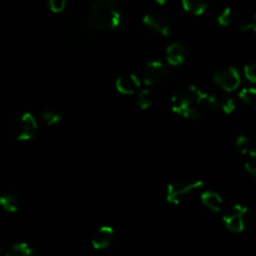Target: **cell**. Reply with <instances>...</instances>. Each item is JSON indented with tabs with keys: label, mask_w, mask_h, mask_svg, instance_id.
Wrapping results in <instances>:
<instances>
[{
	"label": "cell",
	"mask_w": 256,
	"mask_h": 256,
	"mask_svg": "<svg viewBox=\"0 0 256 256\" xmlns=\"http://www.w3.org/2000/svg\"><path fill=\"white\" fill-rule=\"evenodd\" d=\"M172 110L185 119H199L206 109L205 92L195 84H182L172 96Z\"/></svg>",
	"instance_id": "obj_1"
},
{
	"label": "cell",
	"mask_w": 256,
	"mask_h": 256,
	"mask_svg": "<svg viewBox=\"0 0 256 256\" xmlns=\"http://www.w3.org/2000/svg\"><path fill=\"white\" fill-rule=\"evenodd\" d=\"M86 19L94 30L114 32L122 26V4L115 0H96L89 6Z\"/></svg>",
	"instance_id": "obj_2"
},
{
	"label": "cell",
	"mask_w": 256,
	"mask_h": 256,
	"mask_svg": "<svg viewBox=\"0 0 256 256\" xmlns=\"http://www.w3.org/2000/svg\"><path fill=\"white\" fill-rule=\"evenodd\" d=\"M9 132L19 142L32 140L38 132V122L32 112L16 114L9 122Z\"/></svg>",
	"instance_id": "obj_3"
},
{
	"label": "cell",
	"mask_w": 256,
	"mask_h": 256,
	"mask_svg": "<svg viewBox=\"0 0 256 256\" xmlns=\"http://www.w3.org/2000/svg\"><path fill=\"white\" fill-rule=\"evenodd\" d=\"M64 36L70 44L75 46H82L92 39V34L95 30L92 29V25L88 22L86 16L85 18H76L70 22H68L64 25Z\"/></svg>",
	"instance_id": "obj_4"
},
{
	"label": "cell",
	"mask_w": 256,
	"mask_h": 256,
	"mask_svg": "<svg viewBox=\"0 0 256 256\" xmlns=\"http://www.w3.org/2000/svg\"><path fill=\"white\" fill-rule=\"evenodd\" d=\"M204 182L200 179H190V178H179L168 185L166 202L170 204L179 205L189 194L198 189H202Z\"/></svg>",
	"instance_id": "obj_5"
},
{
	"label": "cell",
	"mask_w": 256,
	"mask_h": 256,
	"mask_svg": "<svg viewBox=\"0 0 256 256\" xmlns=\"http://www.w3.org/2000/svg\"><path fill=\"white\" fill-rule=\"evenodd\" d=\"M222 222L229 232H242L249 222V209L242 204L232 205L222 214Z\"/></svg>",
	"instance_id": "obj_6"
},
{
	"label": "cell",
	"mask_w": 256,
	"mask_h": 256,
	"mask_svg": "<svg viewBox=\"0 0 256 256\" xmlns=\"http://www.w3.org/2000/svg\"><path fill=\"white\" fill-rule=\"evenodd\" d=\"M142 25L156 36H168L172 32V22L169 16L160 10L146 12L142 18Z\"/></svg>",
	"instance_id": "obj_7"
},
{
	"label": "cell",
	"mask_w": 256,
	"mask_h": 256,
	"mask_svg": "<svg viewBox=\"0 0 256 256\" xmlns=\"http://www.w3.org/2000/svg\"><path fill=\"white\" fill-rule=\"evenodd\" d=\"M169 78V69L162 60H150L142 68V80L149 86H160Z\"/></svg>",
	"instance_id": "obj_8"
},
{
	"label": "cell",
	"mask_w": 256,
	"mask_h": 256,
	"mask_svg": "<svg viewBox=\"0 0 256 256\" xmlns=\"http://www.w3.org/2000/svg\"><path fill=\"white\" fill-rule=\"evenodd\" d=\"M212 79L215 84L224 92H234L242 84L239 70L234 66H225L215 70Z\"/></svg>",
	"instance_id": "obj_9"
},
{
	"label": "cell",
	"mask_w": 256,
	"mask_h": 256,
	"mask_svg": "<svg viewBox=\"0 0 256 256\" xmlns=\"http://www.w3.org/2000/svg\"><path fill=\"white\" fill-rule=\"evenodd\" d=\"M205 104L209 109L222 110L225 114H232L236 108L234 99L230 95L224 92H216V90L205 92Z\"/></svg>",
	"instance_id": "obj_10"
},
{
	"label": "cell",
	"mask_w": 256,
	"mask_h": 256,
	"mask_svg": "<svg viewBox=\"0 0 256 256\" xmlns=\"http://www.w3.org/2000/svg\"><path fill=\"white\" fill-rule=\"evenodd\" d=\"M114 239V229L112 226H109V225H104V226L99 228L98 232L94 234V236H92V246L96 250L108 249L112 244Z\"/></svg>",
	"instance_id": "obj_11"
},
{
	"label": "cell",
	"mask_w": 256,
	"mask_h": 256,
	"mask_svg": "<svg viewBox=\"0 0 256 256\" xmlns=\"http://www.w3.org/2000/svg\"><path fill=\"white\" fill-rule=\"evenodd\" d=\"M115 86L119 92L124 95H132L135 92H139L138 90L140 89V80L132 72H128V74L122 75L116 79Z\"/></svg>",
	"instance_id": "obj_12"
},
{
	"label": "cell",
	"mask_w": 256,
	"mask_h": 256,
	"mask_svg": "<svg viewBox=\"0 0 256 256\" xmlns=\"http://www.w3.org/2000/svg\"><path fill=\"white\" fill-rule=\"evenodd\" d=\"M186 46H185L182 42H172V44L166 48V60L170 65H172V66L182 65V62H185V59H186Z\"/></svg>",
	"instance_id": "obj_13"
},
{
	"label": "cell",
	"mask_w": 256,
	"mask_h": 256,
	"mask_svg": "<svg viewBox=\"0 0 256 256\" xmlns=\"http://www.w3.org/2000/svg\"><path fill=\"white\" fill-rule=\"evenodd\" d=\"M200 202L206 209L212 210L214 212H222V198L218 192L212 190H205L200 195Z\"/></svg>",
	"instance_id": "obj_14"
},
{
	"label": "cell",
	"mask_w": 256,
	"mask_h": 256,
	"mask_svg": "<svg viewBox=\"0 0 256 256\" xmlns=\"http://www.w3.org/2000/svg\"><path fill=\"white\" fill-rule=\"evenodd\" d=\"M20 204H22V200L16 192H5L0 195V208L4 212L14 214L20 209Z\"/></svg>",
	"instance_id": "obj_15"
},
{
	"label": "cell",
	"mask_w": 256,
	"mask_h": 256,
	"mask_svg": "<svg viewBox=\"0 0 256 256\" xmlns=\"http://www.w3.org/2000/svg\"><path fill=\"white\" fill-rule=\"evenodd\" d=\"M182 6L185 12H190L192 15H202L208 9V2H195V0H182Z\"/></svg>",
	"instance_id": "obj_16"
},
{
	"label": "cell",
	"mask_w": 256,
	"mask_h": 256,
	"mask_svg": "<svg viewBox=\"0 0 256 256\" xmlns=\"http://www.w3.org/2000/svg\"><path fill=\"white\" fill-rule=\"evenodd\" d=\"M34 250L26 242H15L8 249L4 256H32Z\"/></svg>",
	"instance_id": "obj_17"
},
{
	"label": "cell",
	"mask_w": 256,
	"mask_h": 256,
	"mask_svg": "<svg viewBox=\"0 0 256 256\" xmlns=\"http://www.w3.org/2000/svg\"><path fill=\"white\" fill-rule=\"evenodd\" d=\"M152 104H154V94H152V90L146 88V89H142L138 92V105H139L140 109L146 110L149 108H152Z\"/></svg>",
	"instance_id": "obj_18"
},
{
	"label": "cell",
	"mask_w": 256,
	"mask_h": 256,
	"mask_svg": "<svg viewBox=\"0 0 256 256\" xmlns=\"http://www.w3.org/2000/svg\"><path fill=\"white\" fill-rule=\"evenodd\" d=\"M215 20L222 26H228L230 25L232 20V12L230 8L228 6H220L219 9L215 12Z\"/></svg>",
	"instance_id": "obj_19"
},
{
	"label": "cell",
	"mask_w": 256,
	"mask_h": 256,
	"mask_svg": "<svg viewBox=\"0 0 256 256\" xmlns=\"http://www.w3.org/2000/svg\"><path fill=\"white\" fill-rule=\"evenodd\" d=\"M239 98L244 104L256 110V89L255 88H244L239 92Z\"/></svg>",
	"instance_id": "obj_20"
},
{
	"label": "cell",
	"mask_w": 256,
	"mask_h": 256,
	"mask_svg": "<svg viewBox=\"0 0 256 256\" xmlns=\"http://www.w3.org/2000/svg\"><path fill=\"white\" fill-rule=\"evenodd\" d=\"M244 155V165L246 172L254 178L256 175V150H248V152H242Z\"/></svg>",
	"instance_id": "obj_21"
},
{
	"label": "cell",
	"mask_w": 256,
	"mask_h": 256,
	"mask_svg": "<svg viewBox=\"0 0 256 256\" xmlns=\"http://www.w3.org/2000/svg\"><path fill=\"white\" fill-rule=\"evenodd\" d=\"M40 118H42V122H44L45 125H48V126H52V125L58 124V122H60V120H62V115L52 109L44 110V112H42V115H40Z\"/></svg>",
	"instance_id": "obj_22"
},
{
	"label": "cell",
	"mask_w": 256,
	"mask_h": 256,
	"mask_svg": "<svg viewBox=\"0 0 256 256\" xmlns=\"http://www.w3.org/2000/svg\"><path fill=\"white\" fill-rule=\"evenodd\" d=\"M235 146L239 148V149L242 150V152H248V150L252 149V148H250L249 136H246L245 134L238 135L236 139H235Z\"/></svg>",
	"instance_id": "obj_23"
},
{
	"label": "cell",
	"mask_w": 256,
	"mask_h": 256,
	"mask_svg": "<svg viewBox=\"0 0 256 256\" xmlns=\"http://www.w3.org/2000/svg\"><path fill=\"white\" fill-rule=\"evenodd\" d=\"M238 29H239L240 32H246V30L252 29L256 32V14L252 15L249 19L242 20V22L238 24Z\"/></svg>",
	"instance_id": "obj_24"
},
{
	"label": "cell",
	"mask_w": 256,
	"mask_h": 256,
	"mask_svg": "<svg viewBox=\"0 0 256 256\" xmlns=\"http://www.w3.org/2000/svg\"><path fill=\"white\" fill-rule=\"evenodd\" d=\"M244 74L249 82L256 84V62H250L244 68Z\"/></svg>",
	"instance_id": "obj_25"
},
{
	"label": "cell",
	"mask_w": 256,
	"mask_h": 256,
	"mask_svg": "<svg viewBox=\"0 0 256 256\" xmlns=\"http://www.w3.org/2000/svg\"><path fill=\"white\" fill-rule=\"evenodd\" d=\"M48 6L52 12H62L66 6V2L65 0H50L48 2Z\"/></svg>",
	"instance_id": "obj_26"
},
{
	"label": "cell",
	"mask_w": 256,
	"mask_h": 256,
	"mask_svg": "<svg viewBox=\"0 0 256 256\" xmlns=\"http://www.w3.org/2000/svg\"><path fill=\"white\" fill-rule=\"evenodd\" d=\"M0 256H2V249H0Z\"/></svg>",
	"instance_id": "obj_27"
},
{
	"label": "cell",
	"mask_w": 256,
	"mask_h": 256,
	"mask_svg": "<svg viewBox=\"0 0 256 256\" xmlns=\"http://www.w3.org/2000/svg\"><path fill=\"white\" fill-rule=\"evenodd\" d=\"M252 179H254V180H256V175H255V176H254V178H252Z\"/></svg>",
	"instance_id": "obj_28"
}]
</instances>
